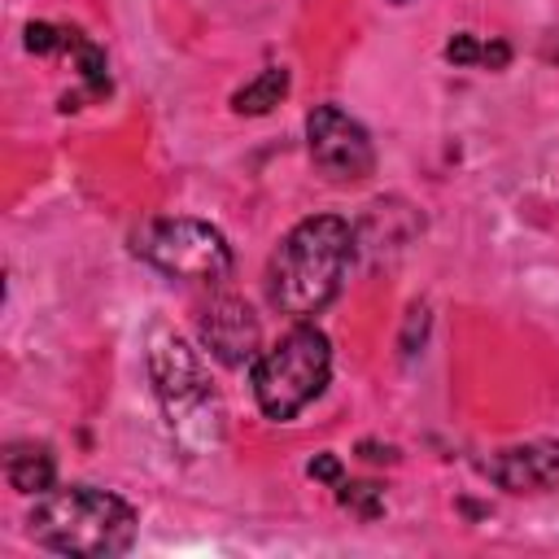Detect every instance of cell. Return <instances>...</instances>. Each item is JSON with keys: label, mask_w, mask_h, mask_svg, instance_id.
I'll use <instances>...</instances> for the list:
<instances>
[{"label": "cell", "mask_w": 559, "mask_h": 559, "mask_svg": "<svg viewBox=\"0 0 559 559\" xmlns=\"http://www.w3.org/2000/svg\"><path fill=\"white\" fill-rule=\"evenodd\" d=\"M485 476L507 493H546L559 489V441H528L498 450L485 463Z\"/></svg>", "instance_id": "8"}, {"label": "cell", "mask_w": 559, "mask_h": 559, "mask_svg": "<svg viewBox=\"0 0 559 559\" xmlns=\"http://www.w3.org/2000/svg\"><path fill=\"white\" fill-rule=\"evenodd\" d=\"M358 454H362L367 463H393V459H397V450H393V445H380V441H358Z\"/></svg>", "instance_id": "16"}, {"label": "cell", "mask_w": 559, "mask_h": 559, "mask_svg": "<svg viewBox=\"0 0 559 559\" xmlns=\"http://www.w3.org/2000/svg\"><path fill=\"white\" fill-rule=\"evenodd\" d=\"M135 528V507L96 485H52L26 515V533L35 546L74 559H114L131 550Z\"/></svg>", "instance_id": "2"}, {"label": "cell", "mask_w": 559, "mask_h": 559, "mask_svg": "<svg viewBox=\"0 0 559 559\" xmlns=\"http://www.w3.org/2000/svg\"><path fill=\"white\" fill-rule=\"evenodd\" d=\"M336 502L345 511H354L358 520H380L384 515V489L371 480H341L336 485Z\"/></svg>", "instance_id": "11"}, {"label": "cell", "mask_w": 559, "mask_h": 559, "mask_svg": "<svg viewBox=\"0 0 559 559\" xmlns=\"http://www.w3.org/2000/svg\"><path fill=\"white\" fill-rule=\"evenodd\" d=\"M445 61H450V66H480V61H485V39H476L472 31H459V35L445 44Z\"/></svg>", "instance_id": "12"}, {"label": "cell", "mask_w": 559, "mask_h": 559, "mask_svg": "<svg viewBox=\"0 0 559 559\" xmlns=\"http://www.w3.org/2000/svg\"><path fill=\"white\" fill-rule=\"evenodd\" d=\"M4 480L17 489V493H48L52 480H57V459L44 441H13L4 450Z\"/></svg>", "instance_id": "9"}, {"label": "cell", "mask_w": 559, "mask_h": 559, "mask_svg": "<svg viewBox=\"0 0 559 559\" xmlns=\"http://www.w3.org/2000/svg\"><path fill=\"white\" fill-rule=\"evenodd\" d=\"M135 253L170 280L218 284L231 275V245L201 218H153L135 231Z\"/></svg>", "instance_id": "5"}, {"label": "cell", "mask_w": 559, "mask_h": 559, "mask_svg": "<svg viewBox=\"0 0 559 559\" xmlns=\"http://www.w3.org/2000/svg\"><path fill=\"white\" fill-rule=\"evenodd\" d=\"M26 48H31L35 57L61 52V26H52V22H31V26H26Z\"/></svg>", "instance_id": "13"}, {"label": "cell", "mask_w": 559, "mask_h": 559, "mask_svg": "<svg viewBox=\"0 0 559 559\" xmlns=\"http://www.w3.org/2000/svg\"><path fill=\"white\" fill-rule=\"evenodd\" d=\"M306 144H310V162L328 183H362L376 170V148L367 127L349 118L341 105H314L306 114Z\"/></svg>", "instance_id": "6"}, {"label": "cell", "mask_w": 559, "mask_h": 559, "mask_svg": "<svg viewBox=\"0 0 559 559\" xmlns=\"http://www.w3.org/2000/svg\"><path fill=\"white\" fill-rule=\"evenodd\" d=\"M354 262V227L336 214L301 218L266 262V297L288 319L319 314L345 284Z\"/></svg>", "instance_id": "1"}, {"label": "cell", "mask_w": 559, "mask_h": 559, "mask_svg": "<svg viewBox=\"0 0 559 559\" xmlns=\"http://www.w3.org/2000/svg\"><path fill=\"white\" fill-rule=\"evenodd\" d=\"M328 376H332V345L314 323H297L249 367L253 402L275 424H288L297 411H306L328 389Z\"/></svg>", "instance_id": "4"}, {"label": "cell", "mask_w": 559, "mask_h": 559, "mask_svg": "<svg viewBox=\"0 0 559 559\" xmlns=\"http://www.w3.org/2000/svg\"><path fill=\"white\" fill-rule=\"evenodd\" d=\"M306 472H310V480H323V485H341L345 476H341V459L336 454H314L310 463H306Z\"/></svg>", "instance_id": "14"}, {"label": "cell", "mask_w": 559, "mask_h": 559, "mask_svg": "<svg viewBox=\"0 0 559 559\" xmlns=\"http://www.w3.org/2000/svg\"><path fill=\"white\" fill-rule=\"evenodd\" d=\"M148 376H153V393L162 402V415H166V428H170L175 445L188 459L210 454L227 432V411H223V397L210 384L197 349L188 341H179L175 332L153 336Z\"/></svg>", "instance_id": "3"}, {"label": "cell", "mask_w": 559, "mask_h": 559, "mask_svg": "<svg viewBox=\"0 0 559 559\" xmlns=\"http://www.w3.org/2000/svg\"><path fill=\"white\" fill-rule=\"evenodd\" d=\"M197 332H201V345L210 349V358H218V362L231 367V371L253 367L258 354H262L258 314H253L249 301H240V297H214V301L201 310Z\"/></svg>", "instance_id": "7"}, {"label": "cell", "mask_w": 559, "mask_h": 559, "mask_svg": "<svg viewBox=\"0 0 559 559\" xmlns=\"http://www.w3.org/2000/svg\"><path fill=\"white\" fill-rule=\"evenodd\" d=\"M284 96H288V70H284V66H266L258 79H249V83L231 96V109L258 118V114H271Z\"/></svg>", "instance_id": "10"}, {"label": "cell", "mask_w": 559, "mask_h": 559, "mask_svg": "<svg viewBox=\"0 0 559 559\" xmlns=\"http://www.w3.org/2000/svg\"><path fill=\"white\" fill-rule=\"evenodd\" d=\"M424 328H428V306H411V319L402 332V354H415V332L424 336Z\"/></svg>", "instance_id": "15"}]
</instances>
